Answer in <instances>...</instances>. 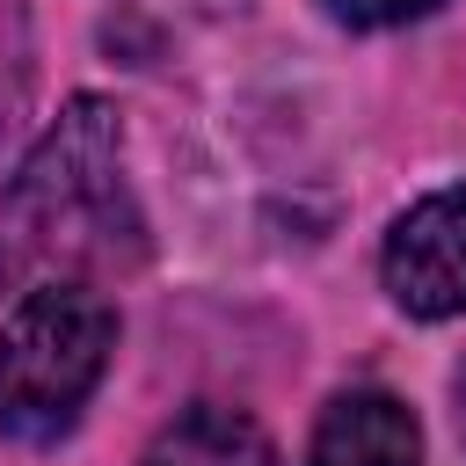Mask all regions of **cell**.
<instances>
[{"instance_id":"obj_1","label":"cell","mask_w":466,"mask_h":466,"mask_svg":"<svg viewBox=\"0 0 466 466\" xmlns=\"http://www.w3.org/2000/svg\"><path fill=\"white\" fill-rule=\"evenodd\" d=\"M138 248L146 226L124 189V124L109 102L80 95L22 160L0 204V277L87 284V269L138 262Z\"/></svg>"},{"instance_id":"obj_2","label":"cell","mask_w":466,"mask_h":466,"mask_svg":"<svg viewBox=\"0 0 466 466\" xmlns=\"http://www.w3.org/2000/svg\"><path fill=\"white\" fill-rule=\"evenodd\" d=\"M116 350V306L95 284H29L0 320V430L51 444L80 422Z\"/></svg>"},{"instance_id":"obj_3","label":"cell","mask_w":466,"mask_h":466,"mask_svg":"<svg viewBox=\"0 0 466 466\" xmlns=\"http://www.w3.org/2000/svg\"><path fill=\"white\" fill-rule=\"evenodd\" d=\"M379 269H386V291L400 313H415V320L466 313V182L408 204L386 233Z\"/></svg>"},{"instance_id":"obj_4","label":"cell","mask_w":466,"mask_h":466,"mask_svg":"<svg viewBox=\"0 0 466 466\" xmlns=\"http://www.w3.org/2000/svg\"><path fill=\"white\" fill-rule=\"evenodd\" d=\"M306 466H422V422L393 393H335Z\"/></svg>"},{"instance_id":"obj_5","label":"cell","mask_w":466,"mask_h":466,"mask_svg":"<svg viewBox=\"0 0 466 466\" xmlns=\"http://www.w3.org/2000/svg\"><path fill=\"white\" fill-rule=\"evenodd\" d=\"M138 466H284V459H277V444H269V430L255 415L218 408V400H197V408H182L146 444Z\"/></svg>"},{"instance_id":"obj_6","label":"cell","mask_w":466,"mask_h":466,"mask_svg":"<svg viewBox=\"0 0 466 466\" xmlns=\"http://www.w3.org/2000/svg\"><path fill=\"white\" fill-rule=\"evenodd\" d=\"M335 22L350 29H393V22H415V15H437L444 0H320Z\"/></svg>"},{"instance_id":"obj_7","label":"cell","mask_w":466,"mask_h":466,"mask_svg":"<svg viewBox=\"0 0 466 466\" xmlns=\"http://www.w3.org/2000/svg\"><path fill=\"white\" fill-rule=\"evenodd\" d=\"M451 400H459V444H466V371H459V386H451Z\"/></svg>"}]
</instances>
